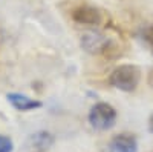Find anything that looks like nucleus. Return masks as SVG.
Returning <instances> with one entry per match:
<instances>
[{
    "instance_id": "obj_1",
    "label": "nucleus",
    "mask_w": 153,
    "mask_h": 152,
    "mask_svg": "<svg viewBox=\"0 0 153 152\" xmlns=\"http://www.w3.org/2000/svg\"><path fill=\"white\" fill-rule=\"evenodd\" d=\"M141 79V72L135 65H121L109 77V83L124 92H132L136 89V86Z\"/></svg>"
},
{
    "instance_id": "obj_2",
    "label": "nucleus",
    "mask_w": 153,
    "mask_h": 152,
    "mask_svg": "<svg viewBox=\"0 0 153 152\" xmlns=\"http://www.w3.org/2000/svg\"><path fill=\"white\" fill-rule=\"evenodd\" d=\"M117 111L109 103H97L89 112V123L97 131H107L115 124Z\"/></svg>"
},
{
    "instance_id": "obj_3",
    "label": "nucleus",
    "mask_w": 153,
    "mask_h": 152,
    "mask_svg": "<svg viewBox=\"0 0 153 152\" xmlns=\"http://www.w3.org/2000/svg\"><path fill=\"white\" fill-rule=\"evenodd\" d=\"M110 46L109 39L97 31H89L81 35V48L89 54H103Z\"/></svg>"
},
{
    "instance_id": "obj_4",
    "label": "nucleus",
    "mask_w": 153,
    "mask_h": 152,
    "mask_svg": "<svg viewBox=\"0 0 153 152\" xmlns=\"http://www.w3.org/2000/svg\"><path fill=\"white\" fill-rule=\"evenodd\" d=\"M54 145V137L46 131H38L29 135L26 140V151L28 152H46Z\"/></svg>"
},
{
    "instance_id": "obj_5",
    "label": "nucleus",
    "mask_w": 153,
    "mask_h": 152,
    "mask_svg": "<svg viewBox=\"0 0 153 152\" xmlns=\"http://www.w3.org/2000/svg\"><path fill=\"white\" fill-rule=\"evenodd\" d=\"M138 143L132 134H120L112 138L109 145V152H136Z\"/></svg>"
},
{
    "instance_id": "obj_6",
    "label": "nucleus",
    "mask_w": 153,
    "mask_h": 152,
    "mask_svg": "<svg viewBox=\"0 0 153 152\" xmlns=\"http://www.w3.org/2000/svg\"><path fill=\"white\" fill-rule=\"evenodd\" d=\"M8 97V101L14 106L17 111H22V112H26V111H34V109H38L42 106V101L38 100H34V98H29L28 95L25 94H19V92H11L6 95Z\"/></svg>"
},
{
    "instance_id": "obj_7",
    "label": "nucleus",
    "mask_w": 153,
    "mask_h": 152,
    "mask_svg": "<svg viewBox=\"0 0 153 152\" xmlns=\"http://www.w3.org/2000/svg\"><path fill=\"white\" fill-rule=\"evenodd\" d=\"M72 19L81 25H98L101 20V16L92 6H80L72 12Z\"/></svg>"
},
{
    "instance_id": "obj_8",
    "label": "nucleus",
    "mask_w": 153,
    "mask_h": 152,
    "mask_svg": "<svg viewBox=\"0 0 153 152\" xmlns=\"http://www.w3.org/2000/svg\"><path fill=\"white\" fill-rule=\"evenodd\" d=\"M12 149H14L12 140L9 137L0 134V152H12Z\"/></svg>"
},
{
    "instance_id": "obj_9",
    "label": "nucleus",
    "mask_w": 153,
    "mask_h": 152,
    "mask_svg": "<svg viewBox=\"0 0 153 152\" xmlns=\"http://www.w3.org/2000/svg\"><path fill=\"white\" fill-rule=\"evenodd\" d=\"M146 39H147V42H150V43L153 45V26H150V28L147 29V32H146Z\"/></svg>"
},
{
    "instance_id": "obj_10",
    "label": "nucleus",
    "mask_w": 153,
    "mask_h": 152,
    "mask_svg": "<svg viewBox=\"0 0 153 152\" xmlns=\"http://www.w3.org/2000/svg\"><path fill=\"white\" fill-rule=\"evenodd\" d=\"M149 129H150V132H153V115L149 120Z\"/></svg>"
},
{
    "instance_id": "obj_11",
    "label": "nucleus",
    "mask_w": 153,
    "mask_h": 152,
    "mask_svg": "<svg viewBox=\"0 0 153 152\" xmlns=\"http://www.w3.org/2000/svg\"><path fill=\"white\" fill-rule=\"evenodd\" d=\"M149 85H150V86L153 88V71H152V72L149 74Z\"/></svg>"
}]
</instances>
